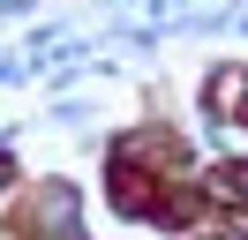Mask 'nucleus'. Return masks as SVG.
<instances>
[{"label":"nucleus","mask_w":248,"mask_h":240,"mask_svg":"<svg viewBox=\"0 0 248 240\" xmlns=\"http://www.w3.org/2000/svg\"><path fill=\"white\" fill-rule=\"evenodd\" d=\"M241 188H248V165H241Z\"/></svg>","instance_id":"obj_1"}]
</instances>
